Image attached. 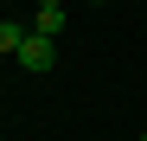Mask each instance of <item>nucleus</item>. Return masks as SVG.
Instances as JSON below:
<instances>
[{"instance_id": "f257e3e1", "label": "nucleus", "mask_w": 147, "mask_h": 141, "mask_svg": "<svg viewBox=\"0 0 147 141\" xmlns=\"http://www.w3.org/2000/svg\"><path fill=\"white\" fill-rule=\"evenodd\" d=\"M19 64H26V70H51V64H58V39L26 32V45H19Z\"/></svg>"}, {"instance_id": "f03ea898", "label": "nucleus", "mask_w": 147, "mask_h": 141, "mask_svg": "<svg viewBox=\"0 0 147 141\" xmlns=\"http://www.w3.org/2000/svg\"><path fill=\"white\" fill-rule=\"evenodd\" d=\"M32 32H45V39H58V32H64V7H38V19H32Z\"/></svg>"}, {"instance_id": "7ed1b4c3", "label": "nucleus", "mask_w": 147, "mask_h": 141, "mask_svg": "<svg viewBox=\"0 0 147 141\" xmlns=\"http://www.w3.org/2000/svg\"><path fill=\"white\" fill-rule=\"evenodd\" d=\"M19 45H26V26H19V19H0V52L19 58Z\"/></svg>"}, {"instance_id": "20e7f679", "label": "nucleus", "mask_w": 147, "mask_h": 141, "mask_svg": "<svg viewBox=\"0 0 147 141\" xmlns=\"http://www.w3.org/2000/svg\"><path fill=\"white\" fill-rule=\"evenodd\" d=\"M38 7H64V0H38Z\"/></svg>"}, {"instance_id": "39448f33", "label": "nucleus", "mask_w": 147, "mask_h": 141, "mask_svg": "<svg viewBox=\"0 0 147 141\" xmlns=\"http://www.w3.org/2000/svg\"><path fill=\"white\" fill-rule=\"evenodd\" d=\"M141 141H147V128H141Z\"/></svg>"}]
</instances>
